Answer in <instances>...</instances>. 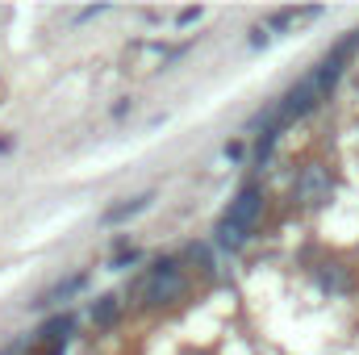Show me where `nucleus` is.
<instances>
[{"label": "nucleus", "instance_id": "2", "mask_svg": "<svg viewBox=\"0 0 359 355\" xmlns=\"http://www.w3.org/2000/svg\"><path fill=\"white\" fill-rule=\"evenodd\" d=\"M322 96H326V92H322V84H318V76H305L301 84H292V92H288V96L276 105V117H271L268 126L284 134V130H288L297 117H305V113H309V109H313Z\"/></svg>", "mask_w": 359, "mask_h": 355}, {"label": "nucleus", "instance_id": "9", "mask_svg": "<svg viewBox=\"0 0 359 355\" xmlns=\"http://www.w3.org/2000/svg\"><path fill=\"white\" fill-rule=\"evenodd\" d=\"M113 318H117V297H96L92 301V322L96 326H109Z\"/></svg>", "mask_w": 359, "mask_h": 355}, {"label": "nucleus", "instance_id": "5", "mask_svg": "<svg viewBox=\"0 0 359 355\" xmlns=\"http://www.w3.org/2000/svg\"><path fill=\"white\" fill-rule=\"evenodd\" d=\"M330 196V176H326V168H305L301 176H297V201L301 205H318V201H326Z\"/></svg>", "mask_w": 359, "mask_h": 355}, {"label": "nucleus", "instance_id": "1", "mask_svg": "<svg viewBox=\"0 0 359 355\" xmlns=\"http://www.w3.org/2000/svg\"><path fill=\"white\" fill-rule=\"evenodd\" d=\"M259 209H264V196H259V188H255V184H251V188H243V192L234 196V205L222 213L217 230H213L217 247H222V251H238V247L247 243L251 226L259 222Z\"/></svg>", "mask_w": 359, "mask_h": 355}, {"label": "nucleus", "instance_id": "8", "mask_svg": "<svg viewBox=\"0 0 359 355\" xmlns=\"http://www.w3.org/2000/svg\"><path fill=\"white\" fill-rule=\"evenodd\" d=\"M151 201H155V192H138V196H130L126 205H113V209H104V213H100V222H104V226L130 222V217H134V213H142V209H147Z\"/></svg>", "mask_w": 359, "mask_h": 355}, {"label": "nucleus", "instance_id": "6", "mask_svg": "<svg viewBox=\"0 0 359 355\" xmlns=\"http://www.w3.org/2000/svg\"><path fill=\"white\" fill-rule=\"evenodd\" d=\"M84 284H88V272H72V276H63L59 284H50L46 293H38L34 309H46V305H59V301H67V297L84 293Z\"/></svg>", "mask_w": 359, "mask_h": 355}, {"label": "nucleus", "instance_id": "3", "mask_svg": "<svg viewBox=\"0 0 359 355\" xmlns=\"http://www.w3.org/2000/svg\"><path fill=\"white\" fill-rule=\"evenodd\" d=\"M184 293V276H180V264L176 260H159L147 276V301L163 305V301H176Z\"/></svg>", "mask_w": 359, "mask_h": 355}, {"label": "nucleus", "instance_id": "13", "mask_svg": "<svg viewBox=\"0 0 359 355\" xmlns=\"http://www.w3.org/2000/svg\"><path fill=\"white\" fill-rule=\"evenodd\" d=\"M355 88H359V80H355Z\"/></svg>", "mask_w": 359, "mask_h": 355}, {"label": "nucleus", "instance_id": "12", "mask_svg": "<svg viewBox=\"0 0 359 355\" xmlns=\"http://www.w3.org/2000/svg\"><path fill=\"white\" fill-rule=\"evenodd\" d=\"M21 351H25V343H13V347H4L0 355H21Z\"/></svg>", "mask_w": 359, "mask_h": 355}, {"label": "nucleus", "instance_id": "10", "mask_svg": "<svg viewBox=\"0 0 359 355\" xmlns=\"http://www.w3.org/2000/svg\"><path fill=\"white\" fill-rule=\"evenodd\" d=\"M318 280H322V288H347V272L343 267H334V264H326V267H318Z\"/></svg>", "mask_w": 359, "mask_h": 355}, {"label": "nucleus", "instance_id": "7", "mask_svg": "<svg viewBox=\"0 0 359 355\" xmlns=\"http://www.w3.org/2000/svg\"><path fill=\"white\" fill-rule=\"evenodd\" d=\"M72 326H76V318H72V314H63V318H50V322L38 330V339H42V355H59V351H63V343H67Z\"/></svg>", "mask_w": 359, "mask_h": 355}, {"label": "nucleus", "instance_id": "11", "mask_svg": "<svg viewBox=\"0 0 359 355\" xmlns=\"http://www.w3.org/2000/svg\"><path fill=\"white\" fill-rule=\"evenodd\" d=\"M251 46H255V51H259V46H268V29H264V25H259V29H251Z\"/></svg>", "mask_w": 359, "mask_h": 355}, {"label": "nucleus", "instance_id": "4", "mask_svg": "<svg viewBox=\"0 0 359 355\" xmlns=\"http://www.w3.org/2000/svg\"><path fill=\"white\" fill-rule=\"evenodd\" d=\"M355 46H359V34H347V38H343V42H334V51L322 59V67L313 72V76H318V84H322V92L334 88V80L343 76V67H347V59L355 55Z\"/></svg>", "mask_w": 359, "mask_h": 355}]
</instances>
